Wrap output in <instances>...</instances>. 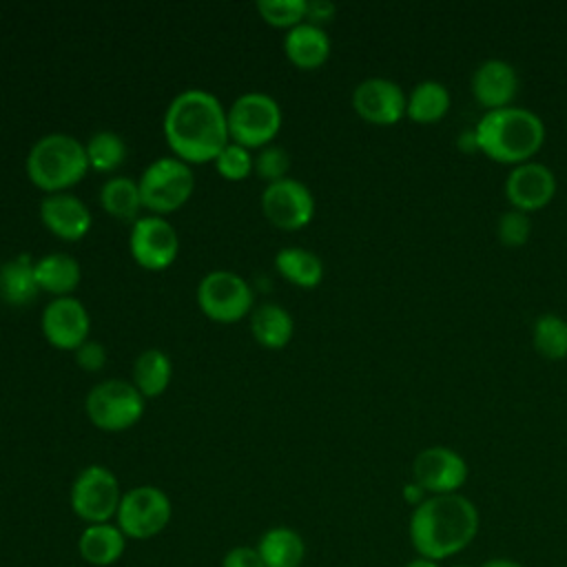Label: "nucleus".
I'll return each mask as SVG.
<instances>
[{
	"label": "nucleus",
	"instance_id": "obj_1",
	"mask_svg": "<svg viewBox=\"0 0 567 567\" xmlns=\"http://www.w3.org/2000/svg\"><path fill=\"white\" fill-rule=\"evenodd\" d=\"M164 137L186 164L215 162L230 142L228 120L217 95L204 89H186L173 97L164 113Z\"/></svg>",
	"mask_w": 567,
	"mask_h": 567
},
{
	"label": "nucleus",
	"instance_id": "obj_2",
	"mask_svg": "<svg viewBox=\"0 0 567 567\" xmlns=\"http://www.w3.org/2000/svg\"><path fill=\"white\" fill-rule=\"evenodd\" d=\"M481 527L478 507L456 494L427 496L419 503L408 520V538L416 556L443 563L467 549Z\"/></svg>",
	"mask_w": 567,
	"mask_h": 567
},
{
	"label": "nucleus",
	"instance_id": "obj_3",
	"mask_svg": "<svg viewBox=\"0 0 567 567\" xmlns=\"http://www.w3.org/2000/svg\"><path fill=\"white\" fill-rule=\"evenodd\" d=\"M476 146L498 164L518 166L529 162L545 142L543 120L520 106L485 111L474 126Z\"/></svg>",
	"mask_w": 567,
	"mask_h": 567
},
{
	"label": "nucleus",
	"instance_id": "obj_4",
	"mask_svg": "<svg viewBox=\"0 0 567 567\" xmlns=\"http://www.w3.org/2000/svg\"><path fill=\"white\" fill-rule=\"evenodd\" d=\"M89 159L84 144L66 133L40 137L27 155L29 179L49 195L64 193V188L84 179Z\"/></svg>",
	"mask_w": 567,
	"mask_h": 567
},
{
	"label": "nucleus",
	"instance_id": "obj_5",
	"mask_svg": "<svg viewBox=\"0 0 567 567\" xmlns=\"http://www.w3.org/2000/svg\"><path fill=\"white\" fill-rule=\"evenodd\" d=\"M228 137L246 148L268 146L281 128L279 102L261 91L241 93L226 111Z\"/></svg>",
	"mask_w": 567,
	"mask_h": 567
},
{
	"label": "nucleus",
	"instance_id": "obj_6",
	"mask_svg": "<svg viewBox=\"0 0 567 567\" xmlns=\"http://www.w3.org/2000/svg\"><path fill=\"white\" fill-rule=\"evenodd\" d=\"M142 206L155 215L173 213L182 208L195 186L193 171L179 157H157L151 162L137 179Z\"/></svg>",
	"mask_w": 567,
	"mask_h": 567
},
{
	"label": "nucleus",
	"instance_id": "obj_7",
	"mask_svg": "<svg viewBox=\"0 0 567 567\" xmlns=\"http://www.w3.org/2000/svg\"><path fill=\"white\" fill-rule=\"evenodd\" d=\"M84 408L95 427L104 432H122L142 419L144 396L124 379H106L89 390Z\"/></svg>",
	"mask_w": 567,
	"mask_h": 567
},
{
	"label": "nucleus",
	"instance_id": "obj_8",
	"mask_svg": "<svg viewBox=\"0 0 567 567\" xmlns=\"http://www.w3.org/2000/svg\"><path fill=\"white\" fill-rule=\"evenodd\" d=\"M122 494L120 481L109 467L86 465L73 478L69 503L73 514L86 525L113 523Z\"/></svg>",
	"mask_w": 567,
	"mask_h": 567
},
{
	"label": "nucleus",
	"instance_id": "obj_9",
	"mask_svg": "<svg viewBox=\"0 0 567 567\" xmlns=\"http://www.w3.org/2000/svg\"><path fill=\"white\" fill-rule=\"evenodd\" d=\"M173 518V505L164 489L137 485L122 494L115 525L131 540H148L162 534Z\"/></svg>",
	"mask_w": 567,
	"mask_h": 567
},
{
	"label": "nucleus",
	"instance_id": "obj_10",
	"mask_svg": "<svg viewBox=\"0 0 567 567\" xmlns=\"http://www.w3.org/2000/svg\"><path fill=\"white\" fill-rule=\"evenodd\" d=\"M250 284L233 270H213L197 284L199 310L217 323H235L252 310Z\"/></svg>",
	"mask_w": 567,
	"mask_h": 567
},
{
	"label": "nucleus",
	"instance_id": "obj_11",
	"mask_svg": "<svg viewBox=\"0 0 567 567\" xmlns=\"http://www.w3.org/2000/svg\"><path fill=\"white\" fill-rule=\"evenodd\" d=\"M465 458L445 445H430L412 461V481L423 487L427 496L456 494L467 481Z\"/></svg>",
	"mask_w": 567,
	"mask_h": 567
},
{
	"label": "nucleus",
	"instance_id": "obj_12",
	"mask_svg": "<svg viewBox=\"0 0 567 567\" xmlns=\"http://www.w3.org/2000/svg\"><path fill=\"white\" fill-rule=\"evenodd\" d=\"M128 248L133 259L146 270L168 268L179 250V239L168 219L162 215L140 217L128 235Z\"/></svg>",
	"mask_w": 567,
	"mask_h": 567
},
{
	"label": "nucleus",
	"instance_id": "obj_13",
	"mask_svg": "<svg viewBox=\"0 0 567 567\" xmlns=\"http://www.w3.org/2000/svg\"><path fill=\"white\" fill-rule=\"evenodd\" d=\"M261 208L268 221L277 228L297 230L310 224L315 215V197L303 182L284 177L266 186L261 195Z\"/></svg>",
	"mask_w": 567,
	"mask_h": 567
},
{
	"label": "nucleus",
	"instance_id": "obj_14",
	"mask_svg": "<svg viewBox=\"0 0 567 567\" xmlns=\"http://www.w3.org/2000/svg\"><path fill=\"white\" fill-rule=\"evenodd\" d=\"M352 106L365 122L392 126L405 115L408 97L396 82L388 78H368L354 86Z\"/></svg>",
	"mask_w": 567,
	"mask_h": 567
},
{
	"label": "nucleus",
	"instance_id": "obj_15",
	"mask_svg": "<svg viewBox=\"0 0 567 567\" xmlns=\"http://www.w3.org/2000/svg\"><path fill=\"white\" fill-rule=\"evenodd\" d=\"M42 332L47 341L60 350H78L91 330L84 303L75 297H55L42 310Z\"/></svg>",
	"mask_w": 567,
	"mask_h": 567
},
{
	"label": "nucleus",
	"instance_id": "obj_16",
	"mask_svg": "<svg viewBox=\"0 0 567 567\" xmlns=\"http://www.w3.org/2000/svg\"><path fill=\"white\" fill-rule=\"evenodd\" d=\"M556 195V175L540 162H523L512 166L505 177V197L512 208L534 213L547 206Z\"/></svg>",
	"mask_w": 567,
	"mask_h": 567
},
{
	"label": "nucleus",
	"instance_id": "obj_17",
	"mask_svg": "<svg viewBox=\"0 0 567 567\" xmlns=\"http://www.w3.org/2000/svg\"><path fill=\"white\" fill-rule=\"evenodd\" d=\"M42 224L64 241L82 239L93 224L86 204L71 193H51L40 202Z\"/></svg>",
	"mask_w": 567,
	"mask_h": 567
},
{
	"label": "nucleus",
	"instance_id": "obj_18",
	"mask_svg": "<svg viewBox=\"0 0 567 567\" xmlns=\"http://www.w3.org/2000/svg\"><path fill=\"white\" fill-rule=\"evenodd\" d=\"M518 75L505 60H485L472 73V95L487 111L505 109L516 97Z\"/></svg>",
	"mask_w": 567,
	"mask_h": 567
},
{
	"label": "nucleus",
	"instance_id": "obj_19",
	"mask_svg": "<svg viewBox=\"0 0 567 567\" xmlns=\"http://www.w3.org/2000/svg\"><path fill=\"white\" fill-rule=\"evenodd\" d=\"M126 540L115 523L84 525L78 536V554L91 567H111L124 556Z\"/></svg>",
	"mask_w": 567,
	"mask_h": 567
},
{
	"label": "nucleus",
	"instance_id": "obj_20",
	"mask_svg": "<svg viewBox=\"0 0 567 567\" xmlns=\"http://www.w3.org/2000/svg\"><path fill=\"white\" fill-rule=\"evenodd\" d=\"M284 53L299 69H317L330 55V38L323 27L301 22L286 31Z\"/></svg>",
	"mask_w": 567,
	"mask_h": 567
},
{
	"label": "nucleus",
	"instance_id": "obj_21",
	"mask_svg": "<svg viewBox=\"0 0 567 567\" xmlns=\"http://www.w3.org/2000/svg\"><path fill=\"white\" fill-rule=\"evenodd\" d=\"M255 549L264 567H301L306 558L303 536L288 525L268 527L259 536Z\"/></svg>",
	"mask_w": 567,
	"mask_h": 567
},
{
	"label": "nucleus",
	"instance_id": "obj_22",
	"mask_svg": "<svg viewBox=\"0 0 567 567\" xmlns=\"http://www.w3.org/2000/svg\"><path fill=\"white\" fill-rule=\"evenodd\" d=\"M292 330H295L292 315L279 303H272V301L259 303L250 315V332L255 341L261 343L264 348L277 350L288 346V341L292 339Z\"/></svg>",
	"mask_w": 567,
	"mask_h": 567
},
{
	"label": "nucleus",
	"instance_id": "obj_23",
	"mask_svg": "<svg viewBox=\"0 0 567 567\" xmlns=\"http://www.w3.org/2000/svg\"><path fill=\"white\" fill-rule=\"evenodd\" d=\"M35 268V279L40 290H47L55 297H69L80 284V264L75 257L66 252H51L44 255L33 264Z\"/></svg>",
	"mask_w": 567,
	"mask_h": 567
},
{
	"label": "nucleus",
	"instance_id": "obj_24",
	"mask_svg": "<svg viewBox=\"0 0 567 567\" xmlns=\"http://www.w3.org/2000/svg\"><path fill=\"white\" fill-rule=\"evenodd\" d=\"M450 91L436 80L419 82L408 95L405 115L416 124H434L450 111Z\"/></svg>",
	"mask_w": 567,
	"mask_h": 567
},
{
	"label": "nucleus",
	"instance_id": "obj_25",
	"mask_svg": "<svg viewBox=\"0 0 567 567\" xmlns=\"http://www.w3.org/2000/svg\"><path fill=\"white\" fill-rule=\"evenodd\" d=\"M275 266L284 279L299 288H317L323 279L321 259L301 246L281 248L275 255Z\"/></svg>",
	"mask_w": 567,
	"mask_h": 567
},
{
	"label": "nucleus",
	"instance_id": "obj_26",
	"mask_svg": "<svg viewBox=\"0 0 567 567\" xmlns=\"http://www.w3.org/2000/svg\"><path fill=\"white\" fill-rule=\"evenodd\" d=\"M173 377V363L166 352L148 348L137 354L133 363V385L142 392L144 399L159 396Z\"/></svg>",
	"mask_w": 567,
	"mask_h": 567
},
{
	"label": "nucleus",
	"instance_id": "obj_27",
	"mask_svg": "<svg viewBox=\"0 0 567 567\" xmlns=\"http://www.w3.org/2000/svg\"><path fill=\"white\" fill-rule=\"evenodd\" d=\"M40 292L35 268L29 257H18L0 266V297L11 306L31 303Z\"/></svg>",
	"mask_w": 567,
	"mask_h": 567
},
{
	"label": "nucleus",
	"instance_id": "obj_28",
	"mask_svg": "<svg viewBox=\"0 0 567 567\" xmlns=\"http://www.w3.org/2000/svg\"><path fill=\"white\" fill-rule=\"evenodd\" d=\"M100 202L102 208L122 221H137V213L142 206V197H140V186L137 182H133L131 177L117 175V177H109L102 188H100Z\"/></svg>",
	"mask_w": 567,
	"mask_h": 567
},
{
	"label": "nucleus",
	"instance_id": "obj_29",
	"mask_svg": "<svg viewBox=\"0 0 567 567\" xmlns=\"http://www.w3.org/2000/svg\"><path fill=\"white\" fill-rule=\"evenodd\" d=\"M532 343L543 359H567V321L560 315H538L532 326Z\"/></svg>",
	"mask_w": 567,
	"mask_h": 567
},
{
	"label": "nucleus",
	"instance_id": "obj_30",
	"mask_svg": "<svg viewBox=\"0 0 567 567\" xmlns=\"http://www.w3.org/2000/svg\"><path fill=\"white\" fill-rule=\"evenodd\" d=\"M89 168L97 173H111L126 159V142L113 131H97L84 144Z\"/></svg>",
	"mask_w": 567,
	"mask_h": 567
},
{
	"label": "nucleus",
	"instance_id": "obj_31",
	"mask_svg": "<svg viewBox=\"0 0 567 567\" xmlns=\"http://www.w3.org/2000/svg\"><path fill=\"white\" fill-rule=\"evenodd\" d=\"M306 7H308V0H259L257 2L259 16L268 24L284 27V29H292L306 22Z\"/></svg>",
	"mask_w": 567,
	"mask_h": 567
},
{
	"label": "nucleus",
	"instance_id": "obj_32",
	"mask_svg": "<svg viewBox=\"0 0 567 567\" xmlns=\"http://www.w3.org/2000/svg\"><path fill=\"white\" fill-rule=\"evenodd\" d=\"M215 168L224 179L241 182L255 171V159L246 146L228 142L215 157Z\"/></svg>",
	"mask_w": 567,
	"mask_h": 567
},
{
	"label": "nucleus",
	"instance_id": "obj_33",
	"mask_svg": "<svg viewBox=\"0 0 567 567\" xmlns=\"http://www.w3.org/2000/svg\"><path fill=\"white\" fill-rule=\"evenodd\" d=\"M496 235H498V241L505 248H520V246H525L529 235H532V219H529V215L523 213V210H516V208L505 210L498 217Z\"/></svg>",
	"mask_w": 567,
	"mask_h": 567
},
{
	"label": "nucleus",
	"instance_id": "obj_34",
	"mask_svg": "<svg viewBox=\"0 0 567 567\" xmlns=\"http://www.w3.org/2000/svg\"><path fill=\"white\" fill-rule=\"evenodd\" d=\"M288 168H290V155L286 153V148L277 146V144H268L259 151L257 159H255V171L261 179H266L268 184L279 182L284 177H288Z\"/></svg>",
	"mask_w": 567,
	"mask_h": 567
},
{
	"label": "nucleus",
	"instance_id": "obj_35",
	"mask_svg": "<svg viewBox=\"0 0 567 567\" xmlns=\"http://www.w3.org/2000/svg\"><path fill=\"white\" fill-rule=\"evenodd\" d=\"M75 363L80 368H84L86 372H97L104 368L106 363V350L102 343L97 341H84L78 350H75Z\"/></svg>",
	"mask_w": 567,
	"mask_h": 567
},
{
	"label": "nucleus",
	"instance_id": "obj_36",
	"mask_svg": "<svg viewBox=\"0 0 567 567\" xmlns=\"http://www.w3.org/2000/svg\"><path fill=\"white\" fill-rule=\"evenodd\" d=\"M219 567H264V563L252 545H237L224 554Z\"/></svg>",
	"mask_w": 567,
	"mask_h": 567
},
{
	"label": "nucleus",
	"instance_id": "obj_37",
	"mask_svg": "<svg viewBox=\"0 0 567 567\" xmlns=\"http://www.w3.org/2000/svg\"><path fill=\"white\" fill-rule=\"evenodd\" d=\"M334 13H337V7L330 0H310L306 7V22L321 27L330 22Z\"/></svg>",
	"mask_w": 567,
	"mask_h": 567
},
{
	"label": "nucleus",
	"instance_id": "obj_38",
	"mask_svg": "<svg viewBox=\"0 0 567 567\" xmlns=\"http://www.w3.org/2000/svg\"><path fill=\"white\" fill-rule=\"evenodd\" d=\"M403 498L410 503V505H419V503H423L425 498H427V494L423 492V487L421 485H416L414 481H410L408 485H403Z\"/></svg>",
	"mask_w": 567,
	"mask_h": 567
},
{
	"label": "nucleus",
	"instance_id": "obj_39",
	"mask_svg": "<svg viewBox=\"0 0 567 567\" xmlns=\"http://www.w3.org/2000/svg\"><path fill=\"white\" fill-rule=\"evenodd\" d=\"M478 567H525V565L514 558H507V556H492V558L483 560Z\"/></svg>",
	"mask_w": 567,
	"mask_h": 567
},
{
	"label": "nucleus",
	"instance_id": "obj_40",
	"mask_svg": "<svg viewBox=\"0 0 567 567\" xmlns=\"http://www.w3.org/2000/svg\"><path fill=\"white\" fill-rule=\"evenodd\" d=\"M458 148H461V151H467V153H472V151H478V146H476V135H474V128H472L470 133H463V135L458 137Z\"/></svg>",
	"mask_w": 567,
	"mask_h": 567
},
{
	"label": "nucleus",
	"instance_id": "obj_41",
	"mask_svg": "<svg viewBox=\"0 0 567 567\" xmlns=\"http://www.w3.org/2000/svg\"><path fill=\"white\" fill-rule=\"evenodd\" d=\"M403 567H441V563H436V560H430V558H421V556H416V558L408 560Z\"/></svg>",
	"mask_w": 567,
	"mask_h": 567
},
{
	"label": "nucleus",
	"instance_id": "obj_42",
	"mask_svg": "<svg viewBox=\"0 0 567 567\" xmlns=\"http://www.w3.org/2000/svg\"><path fill=\"white\" fill-rule=\"evenodd\" d=\"M450 567H470V565H463V563H454V565H450Z\"/></svg>",
	"mask_w": 567,
	"mask_h": 567
}]
</instances>
